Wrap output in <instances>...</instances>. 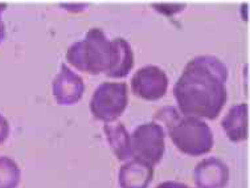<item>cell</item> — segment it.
<instances>
[{
	"label": "cell",
	"mask_w": 250,
	"mask_h": 188,
	"mask_svg": "<svg viewBox=\"0 0 250 188\" xmlns=\"http://www.w3.org/2000/svg\"><path fill=\"white\" fill-rule=\"evenodd\" d=\"M155 120L166 125L175 146L187 155H203L213 148L212 130L197 117L182 115L175 107H164L155 115Z\"/></svg>",
	"instance_id": "obj_3"
},
{
	"label": "cell",
	"mask_w": 250,
	"mask_h": 188,
	"mask_svg": "<svg viewBox=\"0 0 250 188\" xmlns=\"http://www.w3.org/2000/svg\"><path fill=\"white\" fill-rule=\"evenodd\" d=\"M228 69L214 56H197L183 70L173 87L184 115L214 120L227 102Z\"/></svg>",
	"instance_id": "obj_1"
},
{
	"label": "cell",
	"mask_w": 250,
	"mask_h": 188,
	"mask_svg": "<svg viewBox=\"0 0 250 188\" xmlns=\"http://www.w3.org/2000/svg\"><path fill=\"white\" fill-rule=\"evenodd\" d=\"M156 188H189L188 186L179 182H164V183L159 184Z\"/></svg>",
	"instance_id": "obj_15"
},
{
	"label": "cell",
	"mask_w": 250,
	"mask_h": 188,
	"mask_svg": "<svg viewBox=\"0 0 250 188\" xmlns=\"http://www.w3.org/2000/svg\"><path fill=\"white\" fill-rule=\"evenodd\" d=\"M52 90L59 105H73L81 100L85 92V84L78 74L62 64L60 73L53 80Z\"/></svg>",
	"instance_id": "obj_7"
},
{
	"label": "cell",
	"mask_w": 250,
	"mask_h": 188,
	"mask_svg": "<svg viewBox=\"0 0 250 188\" xmlns=\"http://www.w3.org/2000/svg\"><path fill=\"white\" fill-rule=\"evenodd\" d=\"M128 89L125 83H102L97 87L90 101V110L97 120L115 121L126 110Z\"/></svg>",
	"instance_id": "obj_4"
},
{
	"label": "cell",
	"mask_w": 250,
	"mask_h": 188,
	"mask_svg": "<svg viewBox=\"0 0 250 188\" xmlns=\"http://www.w3.org/2000/svg\"><path fill=\"white\" fill-rule=\"evenodd\" d=\"M223 128L233 142H241L248 138V105L240 104L233 106L224 117Z\"/></svg>",
	"instance_id": "obj_10"
},
{
	"label": "cell",
	"mask_w": 250,
	"mask_h": 188,
	"mask_svg": "<svg viewBox=\"0 0 250 188\" xmlns=\"http://www.w3.org/2000/svg\"><path fill=\"white\" fill-rule=\"evenodd\" d=\"M9 134L8 121L5 120L3 115L0 114V143H3L7 139Z\"/></svg>",
	"instance_id": "obj_13"
},
{
	"label": "cell",
	"mask_w": 250,
	"mask_h": 188,
	"mask_svg": "<svg viewBox=\"0 0 250 188\" xmlns=\"http://www.w3.org/2000/svg\"><path fill=\"white\" fill-rule=\"evenodd\" d=\"M229 180V168L217 158L201 161L195 168V182L199 188H223Z\"/></svg>",
	"instance_id": "obj_8"
},
{
	"label": "cell",
	"mask_w": 250,
	"mask_h": 188,
	"mask_svg": "<svg viewBox=\"0 0 250 188\" xmlns=\"http://www.w3.org/2000/svg\"><path fill=\"white\" fill-rule=\"evenodd\" d=\"M66 59L74 68L90 74L105 73L109 77L127 76L134 66V52L125 39L109 40L98 28H93L81 42L68 49Z\"/></svg>",
	"instance_id": "obj_2"
},
{
	"label": "cell",
	"mask_w": 250,
	"mask_h": 188,
	"mask_svg": "<svg viewBox=\"0 0 250 188\" xmlns=\"http://www.w3.org/2000/svg\"><path fill=\"white\" fill-rule=\"evenodd\" d=\"M132 92L143 100L156 101L166 94L168 77L158 66L150 65L138 70L131 80Z\"/></svg>",
	"instance_id": "obj_6"
},
{
	"label": "cell",
	"mask_w": 250,
	"mask_h": 188,
	"mask_svg": "<svg viewBox=\"0 0 250 188\" xmlns=\"http://www.w3.org/2000/svg\"><path fill=\"white\" fill-rule=\"evenodd\" d=\"M154 178V167L147 162L131 159L121 167V188H147Z\"/></svg>",
	"instance_id": "obj_9"
},
{
	"label": "cell",
	"mask_w": 250,
	"mask_h": 188,
	"mask_svg": "<svg viewBox=\"0 0 250 188\" xmlns=\"http://www.w3.org/2000/svg\"><path fill=\"white\" fill-rule=\"evenodd\" d=\"M109 141L110 146L113 148L114 154L119 161H126L132 156L131 154V137L127 133L126 127L122 122H117L114 125H105L104 127Z\"/></svg>",
	"instance_id": "obj_11"
},
{
	"label": "cell",
	"mask_w": 250,
	"mask_h": 188,
	"mask_svg": "<svg viewBox=\"0 0 250 188\" xmlns=\"http://www.w3.org/2000/svg\"><path fill=\"white\" fill-rule=\"evenodd\" d=\"M131 154L135 159L151 166L162 161L164 154V130L160 125L151 122L135 128L131 135Z\"/></svg>",
	"instance_id": "obj_5"
},
{
	"label": "cell",
	"mask_w": 250,
	"mask_h": 188,
	"mask_svg": "<svg viewBox=\"0 0 250 188\" xmlns=\"http://www.w3.org/2000/svg\"><path fill=\"white\" fill-rule=\"evenodd\" d=\"M20 182L18 165L8 156H0V188H16Z\"/></svg>",
	"instance_id": "obj_12"
},
{
	"label": "cell",
	"mask_w": 250,
	"mask_h": 188,
	"mask_svg": "<svg viewBox=\"0 0 250 188\" xmlns=\"http://www.w3.org/2000/svg\"><path fill=\"white\" fill-rule=\"evenodd\" d=\"M5 8H7V3H0V42H3L5 37V25L1 20V14L4 12Z\"/></svg>",
	"instance_id": "obj_14"
}]
</instances>
